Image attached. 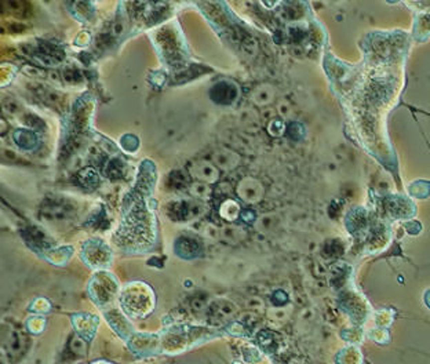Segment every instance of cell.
Masks as SVG:
<instances>
[{"label":"cell","instance_id":"obj_1","mask_svg":"<svg viewBox=\"0 0 430 364\" xmlns=\"http://www.w3.org/2000/svg\"><path fill=\"white\" fill-rule=\"evenodd\" d=\"M218 337H222V333L216 330L173 326L160 333H134L126 344L130 352L137 358H151L159 355L174 356L200 347Z\"/></svg>","mask_w":430,"mask_h":364},{"label":"cell","instance_id":"obj_2","mask_svg":"<svg viewBox=\"0 0 430 364\" xmlns=\"http://www.w3.org/2000/svg\"><path fill=\"white\" fill-rule=\"evenodd\" d=\"M122 306L124 313L131 319H145L151 315L155 305V300L151 288L142 283H133L122 294Z\"/></svg>","mask_w":430,"mask_h":364},{"label":"cell","instance_id":"obj_3","mask_svg":"<svg viewBox=\"0 0 430 364\" xmlns=\"http://www.w3.org/2000/svg\"><path fill=\"white\" fill-rule=\"evenodd\" d=\"M109 257L111 251L101 241H88L82 251V258L86 259L87 264L90 262L91 266H101L106 264Z\"/></svg>","mask_w":430,"mask_h":364},{"label":"cell","instance_id":"obj_4","mask_svg":"<svg viewBox=\"0 0 430 364\" xmlns=\"http://www.w3.org/2000/svg\"><path fill=\"white\" fill-rule=\"evenodd\" d=\"M98 317L91 316V315H87V313L76 315L73 317V327H75L76 333L87 342H91L94 337H95V333H97V329H98Z\"/></svg>","mask_w":430,"mask_h":364},{"label":"cell","instance_id":"obj_5","mask_svg":"<svg viewBox=\"0 0 430 364\" xmlns=\"http://www.w3.org/2000/svg\"><path fill=\"white\" fill-rule=\"evenodd\" d=\"M104 284H105V275H99V277H95V280H94V286L91 287V290H93V300L97 302V304H106V302H109V301L112 300V297L115 295V293H116L117 290V286L116 283L113 282L111 279V282L108 283V286L104 288Z\"/></svg>","mask_w":430,"mask_h":364},{"label":"cell","instance_id":"obj_6","mask_svg":"<svg viewBox=\"0 0 430 364\" xmlns=\"http://www.w3.org/2000/svg\"><path fill=\"white\" fill-rule=\"evenodd\" d=\"M106 319H108L109 326L116 331L117 335H119L124 342H127V341L131 338V335L135 333L133 326L127 322V317L126 316L117 315L116 312H112V313H106Z\"/></svg>","mask_w":430,"mask_h":364},{"label":"cell","instance_id":"obj_7","mask_svg":"<svg viewBox=\"0 0 430 364\" xmlns=\"http://www.w3.org/2000/svg\"><path fill=\"white\" fill-rule=\"evenodd\" d=\"M90 364H113V363H109V362H105V360H99V362H95V363H90Z\"/></svg>","mask_w":430,"mask_h":364}]
</instances>
